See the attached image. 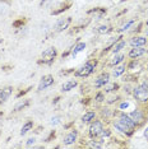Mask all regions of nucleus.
<instances>
[{"mask_svg":"<svg viewBox=\"0 0 148 149\" xmlns=\"http://www.w3.org/2000/svg\"><path fill=\"white\" fill-rule=\"evenodd\" d=\"M114 126H115L116 130L125 134L126 136H132L137 129L135 123H134L132 118H130L129 115H126V113L120 115V116L117 117V120L114 121Z\"/></svg>","mask_w":148,"mask_h":149,"instance_id":"1","label":"nucleus"},{"mask_svg":"<svg viewBox=\"0 0 148 149\" xmlns=\"http://www.w3.org/2000/svg\"><path fill=\"white\" fill-rule=\"evenodd\" d=\"M28 104H29V100H21L14 106V110H13V111H14V112H18V111H21V110H23V108H26Z\"/></svg>","mask_w":148,"mask_h":149,"instance_id":"21","label":"nucleus"},{"mask_svg":"<svg viewBox=\"0 0 148 149\" xmlns=\"http://www.w3.org/2000/svg\"><path fill=\"white\" fill-rule=\"evenodd\" d=\"M96 66H97V60H95V59L88 60V61H86L82 66L75 70L74 75H75V78H87L95 72Z\"/></svg>","mask_w":148,"mask_h":149,"instance_id":"2","label":"nucleus"},{"mask_svg":"<svg viewBox=\"0 0 148 149\" xmlns=\"http://www.w3.org/2000/svg\"><path fill=\"white\" fill-rule=\"evenodd\" d=\"M146 37H148V26L146 27Z\"/></svg>","mask_w":148,"mask_h":149,"instance_id":"34","label":"nucleus"},{"mask_svg":"<svg viewBox=\"0 0 148 149\" xmlns=\"http://www.w3.org/2000/svg\"><path fill=\"white\" fill-rule=\"evenodd\" d=\"M148 43V38H146V36H135L133 38H130V45L134 46H146Z\"/></svg>","mask_w":148,"mask_h":149,"instance_id":"13","label":"nucleus"},{"mask_svg":"<svg viewBox=\"0 0 148 149\" xmlns=\"http://www.w3.org/2000/svg\"><path fill=\"white\" fill-rule=\"evenodd\" d=\"M128 106H129V103H128V102H125V103H123V104H121V106H120V110H123V108H124V107H128Z\"/></svg>","mask_w":148,"mask_h":149,"instance_id":"32","label":"nucleus"},{"mask_svg":"<svg viewBox=\"0 0 148 149\" xmlns=\"http://www.w3.org/2000/svg\"><path fill=\"white\" fill-rule=\"evenodd\" d=\"M88 14H93L96 19H100V18H102V17L106 14V9H103V8H95V9H92V10H89Z\"/></svg>","mask_w":148,"mask_h":149,"instance_id":"20","label":"nucleus"},{"mask_svg":"<svg viewBox=\"0 0 148 149\" xmlns=\"http://www.w3.org/2000/svg\"><path fill=\"white\" fill-rule=\"evenodd\" d=\"M59 121H60V120H59V117H55V118H54V117H52V118H51V124H52V125L58 124V123H59Z\"/></svg>","mask_w":148,"mask_h":149,"instance_id":"31","label":"nucleus"},{"mask_svg":"<svg viewBox=\"0 0 148 149\" xmlns=\"http://www.w3.org/2000/svg\"><path fill=\"white\" fill-rule=\"evenodd\" d=\"M70 6H72V1H65V3H63V4H60V5H59V9H54V10L51 12V14H52V15L61 14L63 12L68 10Z\"/></svg>","mask_w":148,"mask_h":149,"instance_id":"17","label":"nucleus"},{"mask_svg":"<svg viewBox=\"0 0 148 149\" xmlns=\"http://www.w3.org/2000/svg\"><path fill=\"white\" fill-rule=\"evenodd\" d=\"M52 84H54V77L52 75H50V74H47V75H43L41 78V80H40V83H38V88H37V91H38V92H41V91L46 89V88L51 87Z\"/></svg>","mask_w":148,"mask_h":149,"instance_id":"9","label":"nucleus"},{"mask_svg":"<svg viewBox=\"0 0 148 149\" xmlns=\"http://www.w3.org/2000/svg\"><path fill=\"white\" fill-rule=\"evenodd\" d=\"M144 136H146V138L148 139V127L146 129V130H144Z\"/></svg>","mask_w":148,"mask_h":149,"instance_id":"33","label":"nucleus"},{"mask_svg":"<svg viewBox=\"0 0 148 149\" xmlns=\"http://www.w3.org/2000/svg\"><path fill=\"white\" fill-rule=\"evenodd\" d=\"M114 55H115V56H114L112 59L109 61V66H112V68L116 66V65H119V64H121L124 61V59H125V55H124V54H119V52H117V54H114Z\"/></svg>","mask_w":148,"mask_h":149,"instance_id":"16","label":"nucleus"},{"mask_svg":"<svg viewBox=\"0 0 148 149\" xmlns=\"http://www.w3.org/2000/svg\"><path fill=\"white\" fill-rule=\"evenodd\" d=\"M95 100L97 101V102H102V101L105 100V93H103V92H98V93L96 94Z\"/></svg>","mask_w":148,"mask_h":149,"instance_id":"28","label":"nucleus"},{"mask_svg":"<svg viewBox=\"0 0 148 149\" xmlns=\"http://www.w3.org/2000/svg\"><path fill=\"white\" fill-rule=\"evenodd\" d=\"M133 96L138 103H142V104L148 103V82H144L134 88Z\"/></svg>","mask_w":148,"mask_h":149,"instance_id":"3","label":"nucleus"},{"mask_svg":"<svg viewBox=\"0 0 148 149\" xmlns=\"http://www.w3.org/2000/svg\"><path fill=\"white\" fill-rule=\"evenodd\" d=\"M125 46H126L125 40H123V37L120 36L119 38H117L116 41L114 42L112 47H111V51H112V54H117V52H120V51H121V50H123Z\"/></svg>","mask_w":148,"mask_h":149,"instance_id":"11","label":"nucleus"},{"mask_svg":"<svg viewBox=\"0 0 148 149\" xmlns=\"http://www.w3.org/2000/svg\"><path fill=\"white\" fill-rule=\"evenodd\" d=\"M70 23H72V18H70V17H66V18H60L59 21L55 23V26H54V31H55V32L65 31V29L69 27Z\"/></svg>","mask_w":148,"mask_h":149,"instance_id":"8","label":"nucleus"},{"mask_svg":"<svg viewBox=\"0 0 148 149\" xmlns=\"http://www.w3.org/2000/svg\"><path fill=\"white\" fill-rule=\"evenodd\" d=\"M115 69H114V72H112V77H121L124 73L126 72V66L124 65V64H119V65H116V66H114Z\"/></svg>","mask_w":148,"mask_h":149,"instance_id":"19","label":"nucleus"},{"mask_svg":"<svg viewBox=\"0 0 148 149\" xmlns=\"http://www.w3.org/2000/svg\"><path fill=\"white\" fill-rule=\"evenodd\" d=\"M103 130H105V127H103V124L101 123V121H95V123L91 124L89 126V130H88V134L91 139H97V140H102V133Z\"/></svg>","mask_w":148,"mask_h":149,"instance_id":"4","label":"nucleus"},{"mask_svg":"<svg viewBox=\"0 0 148 149\" xmlns=\"http://www.w3.org/2000/svg\"><path fill=\"white\" fill-rule=\"evenodd\" d=\"M96 31H97V33H100V35H105V33H109L111 31V27L107 24H102V26L97 27Z\"/></svg>","mask_w":148,"mask_h":149,"instance_id":"25","label":"nucleus"},{"mask_svg":"<svg viewBox=\"0 0 148 149\" xmlns=\"http://www.w3.org/2000/svg\"><path fill=\"white\" fill-rule=\"evenodd\" d=\"M52 138H55V130L50 133V135L47 136V139H46V141H51V139H52Z\"/></svg>","mask_w":148,"mask_h":149,"instance_id":"30","label":"nucleus"},{"mask_svg":"<svg viewBox=\"0 0 148 149\" xmlns=\"http://www.w3.org/2000/svg\"><path fill=\"white\" fill-rule=\"evenodd\" d=\"M121 1H126V0H121Z\"/></svg>","mask_w":148,"mask_h":149,"instance_id":"36","label":"nucleus"},{"mask_svg":"<svg viewBox=\"0 0 148 149\" xmlns=\"http://www.w3.org/2000/svg\"><path fill=\"white\" fill-rule=\"evenodd\" d=\"M35 141H36L35 138H29L28 140H27V147H31L32 144H35Z\"/></svg>","mask_w":148,"mask_h":149,"instance_id":"29","label":"nucleus"},{"mask_svg":"<svg viewBox=\"0 0 148 149\" xmlns=\"http://www.w3.org/2000/svg\"><path fill=\"white\" fill-rule=\"evenodd\" d=\"M26 22H27V19H26V18L17 19L15 22H13V27H14V28H22V27L26 24Z\"/></svg>","mask_w":148,"mask_h":149,"instance_id":"26","label":"nucleus"},{"mask_svg":"<svg viewBox=\"0 0 148 149\" xmlns=\"http://www.w3.org/2000/svg\"><path fill=\"white\" fill-rule=\"evenodd\" d=\"M109 82H110V74L107 72H103V73H101L100 75L97 77V79L95 80V87L96 88H102V87H105Z\"/></svg>","mask_w":148,"mask_h":149,"instance_id":"10","label":"nucleus"},{"mask_svg":"<svg viewBox=\"0 0 148 149\" xmlns=\"http://www.w3.org/2000/svg\"><path fill=\"white\" fill-rule=\"evenodd\" d=\"M134 22H135V21H134V19H132V21H128L126 23H124V24L121 26V28H120L119 31H120V32H124V31H126V29L129 28V27H132V26L134 24Z\"/></svg>","mask_w":148,"mask_h":149,"instance_id":"27","label":"nucleus"},{"mask_svg":"<svg viewBox=\"0 0 148 149\" xmlns=\"http://www.w3.org/2000/svg\"><path fill=\"white\" fill-rule=\"evenodd\" d=\"M103 88H105L103 91H105L106 93H110V92H114V91H117V89H119V84H117V83H110V82H109Z\"/></svg>","mask_w":148,"mask_h":149,"instance_id":"24","label":"nucleus"},{"mask_svg":"<svg viewBox=\"0 0 148 149\" xmlns=\"http://www.w3.org/2000/svg\"><path fill=\"white\" fill-rule=\"evenodd\" d=\"M3 116V112H0V117H1Z\"/></svg>","mask_w":148,"mask_h":149,"instance_id":"35","label":"nucleus"},{"mask_svg":"<svg viewBox=\"0 0 148 149\" xmlns=\"http://www.w3.org/2000/svg\"><path fill=\"white\" fill-rule=\"evenodd\" d=\"M77 136H78V131L75 130V129H73L72 131H70L69 134L65 135V138H64V145H72L74 141L77 140Z\"/></svg>","mask_w":148,"mask_h":149,"instance_id":"14","label":"nucleus"},{"mask_svg":"<svg viewBox=\"0 0 148 149\" xmlns=\"http://www.w3.org/2000/svg\"><path fill=\"white\" fill-rule=\"evenodd\" d=\"M147 52H148V50L146 49V46H134L130 49V51L128 52V56L132 60H137V59H139V57L144 56Z\"/></svg>","mask_w":148,"mask_h":149,"instance_id":"7","label":"nucleus"},{"mask_svg":"<svg viewBox=\"0 0 148 149\" xmlns=\"http://www.w3.org/2000/svg\"><path fill=\"white\" fill-rule=\"evenodd\" d=\"M32 127H33V123L31 120L29 121H27V123L23 125L22 129H21V135H26L27 133H29V131L32 130Z\"/></svg>","mask_w":148,"mask_h":149,"instance_id":"23","label":"nucleus"},{"mask_svg":"<svg viewBox=\"0 0 148 149\" xmlns=\"http://www.w3.org/2000/svg\"><path fill=\"white\" fill-rule=\"evenodd\" d=\"M129 116H130V118H132L134 123H135L137 127L142 126V125L147 121L146 113H144V111H143V110H140V108H137V110L132 111V112L129 113Z\"/></svg>","mask_w":148,"mask_h":149,"instance_id":"6","label":"nucleus"},{"mask_svg":"<svg viewBox=\"0 0 148 149\" xmlns=\"http://www.w3.org/2000/svg\"><path fill=\"white\" fill-rule=\"evenodd\" d=\"M96 118V112L95 111H88L82 116V123L83 124H89Z\"/></svg>","mask_w":148,"mask_h":149,"instance_id":"18","label":"nucleus"},{"mask_svg":"<svg viewBox=\"0 0 148 149\" xmlns=\"http://www.w3.org/2000/svg\"><path fill=\"white\" fill-rule=\"evenodd\" d=\"M86 49V43L84 42H79V43H77L75 46H74V49H73V51H72V56L74 57L77 55V54H79V52H82L83 50Z\"/></svg>","mask_w":148,"mask_h":149,"instance_id":"22","label":"nucleus"},{"mask_svg":"<svg viewBox=\"0 0 148 149\" xmlns=\"http://www.w3.org/2000/svg\"><path fill=\"white\" fill-rule=\"evenodd\" d=\"M56 56H58V51H56L55 47H49L45 51L41 54V60H38V64H52L55 61Z\"/></svg>","mask_w":148,"mask_h":149,"instance_id":"5","label":"nucleus"},{"mask_svg":"<svg viewBox=\"0 0 148 149\" xmlns=\"http://www.w3.org/2000/svg\"><path fill=\"white\" fill-rule=\"evenodd\" d=\"M77 86H78V82H77V79H69V80H66V82L63 83L61 91H63V92H69V91L74 89Z\"/></svg>","mask_w":148,"mask_h":149,"instance_id":"15","label":"nucleus"},{"mask_svg":"<svg viewBox=\"0 0 148 149\" xmlns=\"http://www.w3.org/2000/svg\"><path fill=\"white\" fill-rule=\"evenodd\" d=\"M13 93V87L8 86V87H4L0 89V103L5 102V101L9 100V97L12 96Z\"/></svg>","mask_w":148,"mask_h":149,"instance_id":"12","label":"nucleus"}]
</instances>
